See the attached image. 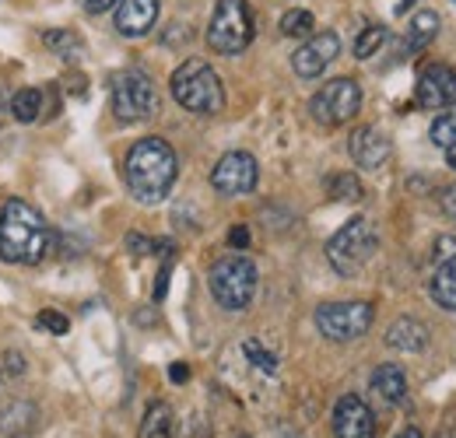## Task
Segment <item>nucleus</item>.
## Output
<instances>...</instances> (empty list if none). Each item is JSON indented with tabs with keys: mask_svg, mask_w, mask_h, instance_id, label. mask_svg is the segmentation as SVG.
Segmentation results:
<instances>
[{
	"mask_svg": "<svg viewBox=\"0 0 456 438\" xmlns=\"http://www.w3.org/2000/svg\"><path fill=\"white\" fill-rule=\"evenodd\" d=\"M175 175H179L175 151L162 137H144L126 151L123 179H126L130 197L137 204H144V207H155V204H162L169 197Z\"/></svg>",
	"mask_w": 456,
	"mask_h": 438,
	"instance_id": "nucleus-1",
	"label": "nucleus"
},
{
	"mask_svg": "<svg viewBox=\"0 0 456 438\" xmlns=\"http://www.w3.org/2000/svg\"><path fill=\"white\" fill-rule=\"evenodd\" d=\"M242 354H246V358H249V365H253V369H260L264 376H274V372H278V358H274L271 351H264V347H260V340H246V344H242Z\"/></svg>",
	"mask_w": 456,
	"mask_h": 438,
	"instance_id": "nucleus-26",
	"label": "nucleus"
},
{
	"mask_svg": "<svg viewBox=\"0 0 456 438\" xmlns=\"http://www.w3.org/2000/svg\"><path fill=\"white\" fill-rule=\"evenodd\" d=\"M313 28H316V18L305 7H291L281 14V36H288V39H309Z\"/></svg>",
	"mask_w": 456,
	"mask_h": 438,
	"instance_id": "nucleus-24",
	"label": "nucleus"
},
{
	"mask_svg": "<svg viewBox=\"0 0 456 438\" xmlns=\"http://www.w3.org/2000/svg\"><path fill=\"white\" fill-rule=\"evenodd\" d=\"M172 435V407L169 403H151L144 421H141V438H169Z\"/></svg>",
	"mask_w": 456,
	"mask_h": 438,
	"instance_id": "nucleus-21",
	"label": "nucleus"
},
{
	"mask_svg": "<svg viewBox=\"0 0 456 438\" xmlns=\"http://www.w3.org/2000/svg\"><path fill=\"white\" fill-rule=\"evenodd\" d=\"M397 438H425V435H421V432H418V428H407V432H400Z\"/></svg>",
	"mask_w": 456,
	"mask_h": 438,
	"instance_id": "nucleus-36",
	"label": "nucleus"
},
{
	"mask_svg": "<svg viewBox=\"0 0 456 438\" xmlns=\"http://www.w3.org/2000/svg\"><path fill=\"white\" fill-rule=\"evenodd\" d=\"M411 4H414V0H400V4H397V14H403V11L411 7Z\"/></svg>",
	"mask_w": 456,
	"mask_h": 438,
	"instance_id": "nucleus-37",
	"label": "nucleus"
},
{
	"mask_svg": "<svg viewBox=\"0 0 456 438\" xmlns=\"http://www.w3.org/2000/svg\"><path fill=\"white\" fill-rule=\"evenodd\" d=\"M36 327L50 329V333H57V337H63L67 329H70V320L63 316V312H57V309H43L39 316H36Z\"/></svg>",
	"mask_w": 456,
	"mask_h": 438,
	"instance_id": "nucleus-28",
	"label": "nucleus"
},
{
	"mask_svg": "<svg viewBox=\"0 0 456 438\" xmlns=\"http://www.w3.org/2000/svg\"><path fill=\"white\" fill-rule=\"evenodd\" d=\"M253 11L246 0H218L211 25H208V46L222 56H239L253 43Z\"/></svg>",
	"mask_w": 456,
	"mask_h": 438,
	"instance_id": "nucleus-6",
	"label": "nucleus"
},
{
	"mask_svg": "<svg viewBox=\"0 0 456 438\" xmlns=\"http://www.w3.org/2000/svg\"><path fill=\"white\" fill-rule=\"evenodd\" d=\"M418 106L421 110H450L456 106V70L446 63H432L418 77Z\"/></svg>",
	"mask_w": 456,
	"mask_h": 438,
	"instance_id": "nucleus-12",
	"label": "nucleus"
},
{
	"mask_svg": "<svg viewBox=\"0 0 456 438\" xmlns=\"http://www.w3.org/2000/svg\"><path fill=\"white\" fill-rule=\"evenodd\" d=\"M327 190H330V197H334V200H341V204H358V200L365 197L362 179H358L354 172H338V175H330Z\"/></svg>",
	"mask_w": 456,
	"mask_h": 438,
	"instance_id": "nucleus-23",
	"label": "nucleus"
},
{
	"mask_svg": "<svg viewBox=\"0 0 456 438\" xmlns=\"http://www.w3.org/2000/svg\"><path fill=\"white\" fill-rule=\"evenodd\" d=\"M256 280H260V274H256L253 260H249V256H239V253L222 256V260L211 267V274H208L215 302H218L222 309H228V312L249 309V302H253V295H256Z\"/></svg>",
	"mask_w": 456,
	"mask_h": 438,
	"instance_id": "nucleus-4",
	"label": "nucleus"
},
{
	"mask_svg": "<svg viewBox=\"0 0 456 438\" xmlns=\"http://www.w3.org/2000/svg\"><path fill=\"white\" fill-rule=\"evenodd\" d=\"M169 379L172 383H186V379H190V369H186L183 361H175V365H169Z\"/></svg>",
	"mask_w": 456,
	"mask_h": 438,
	"instance_id": "nucleus-33",
	"label": "nucleus"
},
{
	"mask_svg": "<svg viewBox=\"0 0 456 438\" xmlns=\"http://www.w3.org/2000/svg\"><path fill=\"white\" fill-rule=\"evenodd\" d=\"M7 112H11L18 123H36V119L43 116V92H36V88H21V92L11 99Z\"/></svg>",
	"mask_w": 456,
	"mask_h": 438,
	"instance_id": "nucleus-20",
	"label": "nucleus"
},
{
	"mask_svg": "<svg viewBox=\"0 0 456 438\" xmlns=\"http://www.w3.org/2000/svg\"><path fill=\"white\" fill-rule=\"evenodd\" d=\"M428 137H432L436 148H450V144H456V112H443V116L432 123Z\"/></svg>",
	"mask_w": 456,
	"mask_h": 438,
	"instance_id": "nucleus-27",
	"label": "nucleus"
},
{
	"mask_svg": "<svg viewBox=\"0 0 456 438\" xmlns=\"http://www.w3.org/2000/svg\"><path fill=\"white\" fill-rule=\"evenodd\" d=\"M387 43V28L383 25H369L358 39H354V56L358 60H369V56H376V50Z\"/></svg>",
	"mask_w": 456,
	"mask_h": 438,
	"instance_id": "nucleus-25",
	"label": "nucleus"
},
{
	"mask_svg": "<svg viewBox=\"0 0 456 438\" xmlns=\"http://www.w3.org/2000/svg\"><path fill=\"white\" fill-rule=\"evenodd\" d=\"M347 151H351V162L358 168H383L390 158V137L379 126H358L351 134Z\"/></svg>",
	"mask_w": 456,
	"mask_h": 438,
	"instance_id": "nucleus-15",
	"label": "nucleus"
},
{
	"mask_svg": "<svg viewBox=\"0 0 456 438\" xmlns=\"http://www.w3.org/2000/svg\"><path fill=\"white\" fill-rule=\"evenodd\" d=\"M341 53V39L338 32H313L291 56V67L298 77H320Z\"/></svg>",
	"mask_w": 456,
	"mask_h": 438,
	"instance_id": "nucleus-11",
	"label": "nucleus"
},
{
	"mask_svg": "<svg viewBox=\"0 0 456 438\" xmlns=\"http://www.w3.org/2000/svg\"><path fill=\"white\" fill-rule=\"evenodd\" d=\"M372 393H379L387 403H403V396H407L403 369L400 365H379L372 372Z\"/></svg>",
	"mask_w": 456,
	"mask_h": 438,
	"instance_id": "nucleus-19",
	"label": "nucleus"
},
{
	"mask_svg": "<svg viewBox=\"0 0 456 438\" xmlns=\"http://www.w3.org/2000/svg\"><path fill=\"white\" fill-rule=\"evenodd\" d=\"M334 435L338 438L376 435V414H372V407H369L362 396L347 393V396L338 400V407H334Z\"/></svg>",
	"mask_w": 456,
	"mask_h": 438,
	"instance_id": "nucleus-13",
	"label": "nucleus"
},
{
	"mask_svg": "<svg viewBox=\"0 0 456 438\" xmlns=\"http://www.w3.org/2000/svg\"><path fill=\"white\" fill-rule=\"evenodd\" d=\"M369 327H372L369 302H327L316 309V329L334 344H351V340L365 337Z\"/></svg>",
	"mask_w": 456,
	"mask_h": 438,
	"instance_id": "nucleus-9",
	"label": "nucleus"
},
{
	"mask_svg": "<svg viewBox=\"0 0 456 438\" xmlns=\"http://www.w3.org/2000/svg\"><path fill=\"white\" fill-rule=\"evenodd\" d=\"M439 36V14L436 11H418L407 25V36H403V53H421L432 39Z\"/></svg>",
	"mask_w": 456,
	"mask_h": 438,
	"instance_id": "nucleus-17",
	"label": "nucleus"
},
{
	"mask_svg": "<svg viewBox=\"0 0 456 438\" xmlns=\"http://www.w3.org/2000/svg\"><path fill=\"white\" fill-rule=\"evenodd\" d=\"M443 211H446V218L456 221V186L443 190Z\"/></svg>",
	"mask_w": 456,
	"mask_h": 438,
	"instance_id": "nucleus-31",
	"label": "nucleus"
},
{
	"mask_svg": "<svg viewBox=\"0 0 456 438\" xmlns=\"http://www.w3.org/2000/svg\"><path fill=\"white\" fill-rule=\"evenodd\" d=\"M0 123H4V99H0Z\"/></svg>",
	"mask_w": 456,
	"mask_h": 438,
	"instance_id": "nucleus-38",
	"label": "nucleus"
},
{
	"mask_svg": "<svg viewBox=\"0 0 456 438\" xmlns=\"http://www.w3.org/2000/svg\"><path fill=\"white\" fill-rule=\"evenodd\" d=\"M358 110H362V88H358L354 77H334V81H327L313 95V102H309L313 119L323 123V126H344V123H351L358 116Z\"/></svg>",
	"mask_w": 456,
	"mask_h": 438,
	"instance_id": "nucleus-8",
	"label": "nucleus"
},
{
	"mask_svg": "<svg viewBox=\"0 0 456 438\" xmlns=\"http://www.w3.org/2000/svg\"><path fill=\"white\" fill-rule=\"evenodd\" d=\"M166 291H169V267L159 274V284H155V302H162V298H166Z\"/></svg>",
	"mask_w": 456,
	"mask_h": 438,
	"instance_id": "nucleus-34",
	"label": "nucleus"
},
{
	"mask_svg": "<svg viewBox=\"0 0 456 438\" xmlns=\"http://www.w3.org/2000/svg\"><path fill=\"white\" fill-rule=\"evenodd\" d=\"M4 361H7V372H11V376H21V372H25V358H21V354H14V351H7V354H4Z\"/></svg>",
	"mask_w": 456,
	"mask_h": 438,
	"instance_id": "nucleus-30",
	"label": "nucleus"
},
{
	"mask_svg": "<svg viewBox=\"0 0 456 438\" xmlns=\"http://www.w3.org/2000/svg\"><path fill=\"white\" fill-rule=\"evenodd\" d=\"M256 179H260V165L249 151H228L218 158V165L211 168V186L222 193V197H242V193H253L256 190Z\"/></svg>",
	"mask_w": 456,
	"mask_h": 438,
	"instance_id": "nucleus-10",
	"label": "nucleus"
},
{
	"mask_svg": "<svg viewBox=\"0 0 456 438\" xmlns=\"http://www.w3.org/2000/svg\"><path fill=\"white\" fill-rule=\"evenodd\" d=\"M443 151H446V162H450V165L456 168V144H450V148H443Z\"/></svg>",
	"mask_w": 456,
	"mask_h": 438,
	"instance_id": "nucleus-35",
	"label": "nucleus"
},
{
	"mask_svg": "<svg viewBox=\"0 0 456 438\" xmlns=\"http://www.w3.org/2000/svg\"><path fill=\"white\" fill-rule=\"evenodd\" d=\"M159 0H119L116 4V32L123 39H144L159 21Z\"/></svg>",
	"mask_w": 456,
	"mask_h": 438,
	"instance_id": "nucleus-14",
	"label": "nucleus"
},
{
	"mask_svg": "<svg viewBox=\"0 0 456 438\" xmlns=\"http://www.w3.org/2000/svg\"><path fill=\"white\" fill-rule=\"evenodd\" d=\"M113 88V112L119 123H144L159 112V92L155 81L144 70H119L110 81Z\"/></svg>",
	"mask_w": 456,
	"mask_h": 438,
	"instance_id": "nucleus-7",
	"label": "nucleus"
},
{
	"mask_svg": "<svg viewBox=\"0 0 456 438\" xmlns=\"http://www.w3.org/2000/svg\"><path fill=\"white\" fill-rule=\"evenodd\" d=\"M228 246H232V249H246V246H249V228H246V224H235V228L228 231Z\"/></svg>",
	"mask_w": 456,
	"mask_h": 438,
	"instance_id": "nucleus-29",
	"label": "nucleus"
},
{
	"mask_svg": "<svg viewBox=\"0 0 456 438\" xmlns=\"http://www.w3.org/2000/svg\"><path fill=\"white\" fill-rule=\"evenodd\" d=\"M379 249V231L369 218H351L341 231L327 242V260L344 277L358 274Z\"/></svg>",
	"mask_w": 456,
	"mask_h": 438,
	"instance_id": "nucleus-5",
	"label": "nucleus"
},
{
	"mask_svg": "<svg viewBox=\"0 0 456 438\" xmlns=\"http://www.w3.org/2000/svg\"><path fill=\"white\" fill-rule=\"evenodd\" d=\"M43 46H50L63 60H77V56L85 53V43L70 28H50V32H43Z\"/></svg>",
	"mask_w": 456,
	"mask_h": 438,
	"instance_id": "nucleus-22",
	"label": "nucleus"
},
{
	"mask_svg": "<svg viewBox=\"0 0 456 438\" xmlns=\"http://www.w3.org/2000/svg\"><path fill=\"white\" fill-rule=\"evenodd\" d=\"M50 249H53V231L43 211L32 207L28 200H7L0 211V256L7 264L36 267L50 256Z\"/></svg>",
	"mask_w": 456,
	"mask_h": 438,
	"instance_id": "nucleus-2",
	"label": "nucleus"
},
{
	"mask_svg": "<svg viewBox=\"0 0 456 438\" xmlns=\"http://www.w3.org/2000/svg\"><path fill=\"white\" fill-rule=\"evenodd\" d=\"M172 99L186 112L218 116L225 110V85L208 60H183L169 77Z\"/></svg>",
	"mask_w": 456,
	"mask_h": 438,
	"instance_id": "nucleus-3",
	"label": "nucleus"
},
{
	"mask_svg": "<svg viewBox=\"0 0 456 438\" xmlns=\"http://www.w3.org/2000/svg\"><path fill=\"white\" fill-rule=\"evenodd\" d=\"M432 298H436L439 309L456 312V253L446 256V260L439 264L436 277H432Z\"/></svg>",
	"mask_w": 456,
	"mask_h": 438,
	"instance_id": "nucleus-18",
	"label": "nucleus"
},
{
	"mask_svg": "<svg viewBox=\"0 0 456 438\" xmlns=\"http://www.w3.org/2000/svg\"><path fill=\"white\" fill-rule=\"evenodd\" d=\"M116 4H119V0H85V11H88V14H102V11H110Z\"/></svg>",
	"mask_w": 456,
	"mask_h": 438,
	"instance_id": "nucleus-32",
	"label": "nucleus"
},
{
	"mask_svg": "<svg viewBox=\"0 0 456 438\" xmlns=\"http://www.w3.org/2000/svg\"><path fill=\"white\" fill-rule=\"evenodd\" d=\"M387 344H390L394 351H403V354L425 351V344H428V327L418 323V320H411V316H400V320H394L390 329H387Z\"/></svg>",
	"mask_w": 456,
	"mask_h": 438,
	"instance_id": "nucleus-16",
	"label": "nucleus"
}]
</instances>
